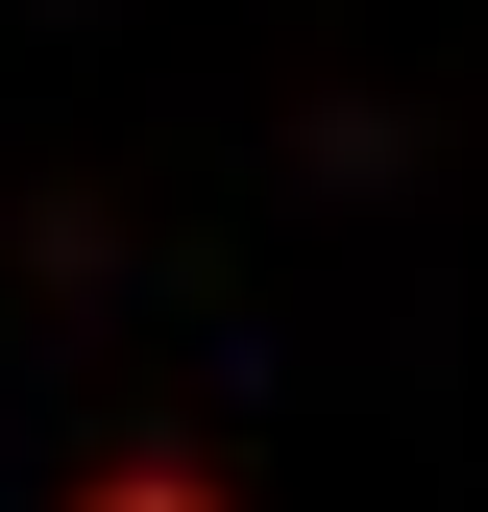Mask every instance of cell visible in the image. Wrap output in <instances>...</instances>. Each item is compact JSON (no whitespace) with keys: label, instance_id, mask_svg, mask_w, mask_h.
Listing matches in <instances>:
<instances>
[{"label":"cell","instance_id":"cell-1","mask_svg":"<svg viewBox=\"0 0 488 512\" xmlns=\"http://www.w3.org/2000/svg\"><path fill=\"white\" fill-rule=\"evenodd\" d=\"M74 512H220V488H196V464H98Z\"/></svg>","mask_w":488,"mask_h":512}]
</instances>
